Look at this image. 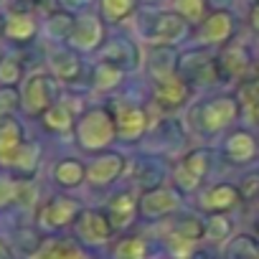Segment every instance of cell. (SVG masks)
Returning a JSON list of instances; mask_svg holds the SVG:
<instances>
[{
	"instance_id": "74e56055",
	"label": "cell",
	"mask_w": 259,
	"mask_h": 259,
	"mask_svg": "<svg viewBox=\"0 0 259 259\" xmlns=\"http://www.w3.org/2000/svg\"><path fill=\"white\" fill-rule=\"evenodd\" d=\"M173 231H178V234H183V236L198 241V239H203V234H206V221H201V219H196V216H186V219H181V221L176 224Z\"/></svg>"
},
{
	"instance_id": "6da1fadb",
	"label": "cell",
	"mask_w": 259,
	"mask_h": 259,
	"mask_svg": "<svg viewBox=\"0 0 259 259\" xmlns=\"http://www.w3.org/2000/svg\"><path fill=\"white\" fill-rule=\"evenodd\" d=\"M76 145L87 153H102L117 140V122L114 114L104 107H92L87 109L74 127Z\"/></svg>"
},
{
	"instance_id": "b9f144b4",
	"label": "cell",
	"mask_w": 259,
	"mask_h": 259,
	"mask_svg": "<svg viewBox=\"0 0 259 259\" xmlns=\"http://www.w3.org/2000/svg\"><path fill=\"white\" fill-rule=\"evenodd\" d=\"M249 26L259 33V0H254V6L249 8Z\"/></svg>"
},
{
	"instance_id": "60d3db41",
	"label": "cell",
	"mask_w": 259,
	"mask_h": 259,
	"mask_svg": "<svg viewBox=\"0 0 259 259\" xmlns=\"http://www.w3.org/2000/svg\"><path fill=\"white\" fill-rule=\"evenodd\" d=\"M59 3H61V8L69 11V13H71V11H81V13H84V11L89 8L92 0H59Z\"/></svg>"
},
{
	"instance_id": "8fae6325",
	"label": "cell",
	"mask_w": 259,
	"mask_h": 259,
	"mask_svg": "<svg viewBox=\"0 0 259 259\" xmlns=\"http://www.w3.org/2000/svg\"><path fill=\"white\" fill-rule=\"evenodd\" d=\"M191 97V87L188 81L181 76V74H170V76H163V79H155V87H153V99L158 107L173 112L178 107H183Z\"/></svg>"
},
{
	"instance_id": "9c48e42d",
	"label": "cell",
	"mask_w": 259,
	"mask_h": 259,
	"mask_svg": "<svg viewBox=\"0 0 259 259\" xmlns=\"http://www.w3.org/2000/svg\"><path fill=\"white\" fill-rule=\"evenodd\" d=\"M102 44H104V18L97 16V13H92V11H84V13L76 18V23H74L69 46H71L74 51L92 54V51H97Z\"/></svg>"
},
{
	"instance_id": "44dd1931",
	"label": "cell",
	"mask_w": 259,
	"mask_h": 259,
	"mask_svg": "<svg viewBox=\"0 0 259 259\" xmlns=\"http://www.w3.org/2000/svg\"><path fill=\"white\" fill-rule=\"evenodd\" d=\"M51 176H54V183L61 186V188H79L87 181V168L76 158H61L54 165V173Z\"/></svg>"
},
{
	"instance_id": "ab89813d",
	"label": "cell",
	"mask_w": 259,
	"mask_h": 259,
	"mask_svg": "<svg viewBox=\"0 0 259 259\" xmlns=\"http://www.w3.org/2000/svg\"><path fill=\"white\" fill-rule=\"evenodd\" d=\"M244 112H246V119H249L254 127H259V97L251 99V102H246V104H244Z\"/></svg>"
},
{
	"instance_id": "f546056e",
	"label": "cell",
	"mask_w": 259,
	"mask_h": 259,
	"mask_svg": "<svg viewBox=\"0 0 259 259\" xmlns=\"http://www.w3.org/2000/svg\"><path fill=\"white\" fill-rule=\"evenodd\" d=\"M74 23H76V18H71L69 11L51 13L49 21H46V33H49V38H54V41H66V38H71Z\"/></svg>"
},
{
	"instance_id": "5b68a950",
	"label": "cell",
	"mask_w": 259,
	"mask_h": 259,
	"mask_svg": "<svg viewBox=\"0 0 259 259\" xmlns=\"http://www.w3.org/2000/svg\"><path fill=\"white\" fill-rule=\"evenodd\" d=\"M54 89H51V79L44 71H33L23 79L21 87V104L26 109V114L31 117H41L51 104H54Z\"/></svg>"
},
{
	"instance_id": "ba28073f",
	"label": "cell",
	"mask_w": 259,
	"mask_h": 259,
	"mask_svg": "<svg viewBox=\"0 0 259 259\" xmlns=\"http://www.w3.org/2000/svg\"><path fill=\"white\" fill-rule=\"evenodd\" d=\"M183 198L176 186H155L140 196V216L143 219H165L181 208Z\"/></svg>"
},
{
	"instance_id": "7a4b0ae2",
	"label": "cell",
	"mask_w": 259,
	"mask_h": 259,
	"mask_svg": "<svg viewBox=\"0 0 259 259\" xmlns=\"http://www.w3.org/2000/svg\"><path fill=\"white\" fill-rule=\"evenodd\" d=\"M208 170H211V153L203 150V148H196V150L186 153L183 160L173 168V183H176L178 191L193 193V191L201 188Z\"/></svg>"
},
{
	"instance_id": "f35d334b",
	"label": "cell",
	"mask_w": 259,
	"mask_h": 259,
	"mask_svg": "<svg viewBox=\"0 0 259 259\" xmlns=\"http://www.w3.org/2000/svg\"><path fill=\"white\" fill-rule=\"evenodd\" d=\"M241 183H244V186L239 188V191H241V198H254V196L259 193V173L246 176Z\"/></svg>"
},
{
	"instance_id": "603a6c76",
	"label": "cell",
	"mask_w": 259,
	"mask_h": 259,
	"mask_svg": "<svg viewBox=\"0 0 259 259\" xmlns=\"http://www.w3.org/2000/svg\"><path fill=\"white\" fill-rule=\"evenodd\" d=\"M148 69L155 79L176 74V51H173V46H150L148 49Z\"/></svg>"
},
{
	"instance_id": "8d00e7d4",
	"label": "cell",
	"mask_w": 259,
	"mask_h": 259,
	"mask_svg": "<svg viewBox=\"0 0 259 259\" xmlns=\"http://www.w3.org/2000/svg\"><path fill=\"white\" fill-rule=\"evenodd\" d=\"M18 188H21V181L11 176H0V211L18 203Z\"/></svg>"
},
{
	"instance_id": "cb8c5ba5",
	"label": "cell",
	"mask_w": 259,
	"mask_h": 259,
	"mask_svg": "<svg viewBox=\"0 0 259 259\" xmlns=\"http://www.w3.org/2000/svg\"><path fill=\"white\" fill-rule=\"evenodd\" d=\"M92 81H94V89L97 92H114L122 81H124V69L112 64V61H99L94 66V74H92Z\"/></svg>"
},
{
	"instance_id": "8992f818",
	"label": "cell",
	"mask_w": 259,
	"mask_h": 259,
	"mask_svg": "<svg viewBox=\"0 0 259 259\" xmlns=\"http://www.w3.org/2000/svg\"><path fill=\"white\" fill-rule=\"evenodd\" d=\"M74 231H76V239L87 246H104L112 234H114V226L109 221V216L104 211H97V208H84L74 224Z\"/></svg>"
},
{
	"instance_id": "4316f807",
	"label": "cell",
	"mask_w": 259,
	"mask_h": 259,
	"mask_svg": "<svg viewBox=\"0 0 259 259\" xmlns=\"http://www.w3.org/2000/svg\"><path fill=\"white\" fill-rule=\"evenodd\" d=\"M99 3V16L109 23H119L127 16H133L138 8V0H97Z\"/></svg>"
},
{
	"instance_id": "e0dca14e",
	"label": "cell",
	"mask_w": 259,
	"mask_h": 259,
	"mask_svg": "<svg viewBox=\"0 0 259 259\" xmlns=\"http://www.w3.org/2000/svg\"><path fill=\"white\" fill-rule=\"evenodd\" d=\"M138 213H140V198H135V193H130V191L117 193L107 203V216H109L114 229H127L135 221Z\"/></svg>"
},
{
	"instance_id": "83f0119b",
	"label": "cell",
	"mask_w": 259,
	"mask_h": 259,
	"mask_svg": "<svg viewBox=\"0 0 259 259\" xmlns=\"http://www.w3.org/2000/svg\"><path fill=\"white\" fill-rule=\"evenodd\" d=\"M231 231H234V224L226 213H211L206 219V234L203 239L211 241V244H224L231 239Z\"/></svg>"
},
{
	"instance_id": "ffe728a7",
	"label": "cell",
	"mask_w": 259,
	"mask_h": 259,
	"mask_svg": "<svg viewBox=\"0 0 259 259\" xmlns=\"http://www.w3.org/2000/svg\"><path fill=\"white\" fill-rule=\"evenodd\" d=\"M41 124L49 130V133H56V135H66L76 127V117L71 112V107L66 102H54L44 114H41Z\"/></svg>"
},
{
	"instance_id": "ac0fdd59",
	"label": "cell",
	"mask_w": 259,
	"mask_h": 259,
	"mask_svg": "<svg viewBox=\"0 0 259 259\" xmlns=\"http://www.w3.org/2000/svg\"><path fill=\"white\" fill-rule=\"evenodd\" d=\"M49 69L59 81H74L81 71V64L71 49L56 46V49H49Z\"/></svg>"
},
{
	"instance_id": "f1b7e54d",
	"label": "cell",
	"mask_w": 259,
	"mask_h": 259,
	"mask_svg": "<svg viewBox=\"0 0 259 259\" xmlns=\"http://www.w3.org/2000/svg\"><path fill=\"white\" fill-rule=\"evenodd\" d=\"M38 160H41V148L36 143H23L11 168L21 176H33L38 170Z\"/></svg>"
},
{
	"instance_id": "3957f363",
	"label": "cell",
	"mask_w": 259,
	"mask_h": 259,
	"mask_svg": "<svg viewBox=\"0 0 259 259\" xmlns=\"http://www.w3.org/2000/svg\"><path fill=\"white\" fill-rule=\"evenodd\" d=\"M239 99L236 97H213L208 99L203 107H201V114H198V122H201V130L206 135H219L224 130L239 117Z\"/></svg>"
},
{
	"instance_id": "2e32d148",
	"label": "cell",
	"mask_w": 259,
	"mask_h": 259,
	"mask_svg": "<svg viewBox=\"0 0 259 259\" xmlns=\"http://www.w3.org/2000/svg\"><path fill=\"white\" fill-rule=\"evenodd\" d=\"M256 138L251 133H246V130H236V133H231L224 143V155L229 163L234 165H246L256 158Z\"/></svg>"
},
{
	"instance_id": "277c9868",
	"label": "cell",
	"mask_w": 259,
	"mask_h": 259,
	"mask_svg": "<svg viewBox=\"0 0 259 259\" xmlns=\"http://www.w3.org/2000/svg\"><path fill=\"white\" fill-rule=\"evenodd\" d=\"M188 33V21L181 18L176 11H155V21L150 31L143 33V41L150 46H176Z\"/></svg>"
},
{
	"instance_id": "484cf974",
	"label": "cell",
	"mask_w": 259,
	"mask_h": 259,
	"mask_svg": "<svg viewBox=\"0 0 259 259\" xmlns=\"http://www.w3.org/2000/svg\"><path fill=\"white\" fill-rule=\"evenodd\" d=\"M221 71L231 79H241L249 71V54L244 46H226L221 54Z\"/></svg>"
},
{
	"instance_id": "4fadbf2b",
	"label": "cell",
	"mask_w": 259,
	"mask_h": 259,
	"mask_svg": "<svg viewBox=\"0 0 259 259\" xmlns=\"http://www.w3.org/2000/svg\"><path fill=\"white\" fill-rule=\"evenodd\" d=\"M124 170V158L119 153H102L87 165V183L94 188H104L117 181Z\"/></svg>"
},
{
	"instance_id": "4dcf8cb0",
	"label": "cell",
	"mask_w": 259,
	"mask_h": 259,
	"mask_svg": "<svg viewBox=\"0 0 259 259\" xmlns=\"http://www.w3.org/2000/svg\"><path fill=\"white\" fill-rule=\"evenodd\" d=\"M114 259H148V241L140 236H124L114 246Z\"/></svg>"
},
{
	"instance_id": "d4e9b609",
	"label": "cell",
	"mask_w": 259,
	"mask_h": 259,
	"mask_svg": "<svg viewBox=\"0 0 259 259\" xmlns=\"http://www.w3.org/2000/svg\"><path fill=\"white\" fill-rule=\"evenodd\" d=\"M38 259H87L71 239H49L38 249Z\"/></svg>"
},
{
	"instance_id": "5bb4252c",
	"label": "cell",
	"mask_w": 259,
	"mask_h": 259,
	"mask_svg": "<svg viewBox=\"0 0 259 259\" xmlns=\"http://www.w3.org/2000/svg\"><path fill=\"white\" fill-rule=\"evenodd\" d=\"M181 76L191 84V81H198V84H213L219 79V64L208 56H203L201 51H188L183 56V64H181Z\"/></svg>"
},
{
	"instance_id": "e575fe53",
	"label": "cell",
	"mask_w": 259,
	"mask_h": 259,
	"mask_svg": "<svg viewBox=\"0 0 259 259\" xmlns=\"http://www.w3.org/2000/svg\"><path fill=\"white\" fill-rule=\"evenodd\" d=\"M193 249H196V241L193 239H188V236H183L178 231H173L168 236V251H170L173 259H188L193 254Z\"/></svg>"
},
{
	"instance_id": "1f68e13d",
	"label": "cell",
	"mask_w": 259,
	"mask_h": 259,
	"mask_svg": "<svg viewBox=\"0 0 259 259\" xmlns=\"http://www.w3.org/2000/svg\"><path fill=\"white\" fill-rule=\"evenodd\" d=\"M173 11L188 23H203L206 18V0H173Z\"/></svg>"
},
{
	"instance_id": "d6986e66",
	"label": "cell",
	"mask_w": 259,
	"mask_h": 259,
	"mask_svg": "<svg viewBox=\"0 0 259 259\" xmlns=\"http://www.w3.org/2000/svg\"><path fill=\"white\" fill-rule=\"evenodd\" d=\"M23 143H26L23 140V130H21L18 122H13V119L0 122V165L11 168Z\"/></svg>"
},
{
	"instance_id": "7c38bea8",
	"label": "cell",
	"mask_w": 259,
	"mask_h": 259,
	"mask_svg": "<svg viewBox=\"0 0 259 259\" xmlns=\"http://www.w3.org/2000/svg\"><path fill=\"white\" fill-rule=\"evenodd\" d=\"M236 31V18L234 13L219 8L213 13H208L201 23V41L203 44H211V46H221V44H229L231 36Z\"/></svg>"
},
{
	"instance_id": "7bdbcfd3",
	"label": "cell",
	"mask_w": 259,
	"mask_h": 259,
	"mask_svg": "<svg viewBox=\"0 0 259 259\" xmlns=\"http://www.w3.org/2000/svg\"><path fill=\"white\" fill-rule=\"evenodd\" d=\"M3 26H6V23H0V33H3Z\"/></svg>"
},
{
	"instance_id": "d590c367",
	"label": "cell",
	"mask_w": 259,
	"mask_h": 259,
	"mask_svg": "<svg viewBox=\"0 0 259 259\" xmlns=\"http://www.w3.org/2000/svg\"><path fill=\"white\" fill-rule=\"evenodd\" d=\"M21 64L16 59H0V87H18L21 84Z\"/></svg>"
},
{
	"instance_id": "d6a6232c",
	"label": "cell",
	"mask_w": 259,
	"mask_h": 259,
	"mask_svg": "<svg viewBox=\"0 0 259 259\" xmlns=\"http://www.w3.org/2000/svg\"><path fill=\"white\" fill-rule=\"evenodd\" d=\"M18 109H23L21 104V92L16 87H0V122L11 119Z\"/></svg>"
},
{
	"instance_id": "836d02e7",
	"label": "cell",
	"mask_w": 259,
	"mask_h": 259,
	"mask_svg": "<svg viewBox=\"0 0 259 259\" xmlns=\"http://www.w3.org/2000/svg\"><path fill=\"white\" fill-rule=\"evenodd\" d=\"M229 259H259V246L249 236H236L229 244Z\"/></svg>"
},
{
	"instance_id": "9a60e30c",
	"label": "cell",
	"mask_w": 259,
	"mask_h": 259,
	"mask_svg": "<svg viewBox=\"0 0 259 259\" xmlns=\"http://www.w3.org/2000/svg\"><path fill=\"white\" fill-rule=\"evenodd\" d=\"M241 201V191L231 183H216L211 188H206L201 193V208L208 211V213H226L231 211L234 206H239Z\"/></svg>"
},
{
	"instance_id": "7402d4cb",
	"label": "cell",
	"mask_w": 259,
	"mask_h": 259,
	"mask_svg": "<svg viewBox=\"0 0 259 259\" xmlns=\"http://www.w3.org/2000/svg\"><path fill=\"white\" fill-rule=\"evenodd\" d=\"M38 33V23L31 13H11L3 26V36L11 41H31Z\"/></svg>"
},
{
	"instance_id": "52a82bcc",
	"label": "cell",
	"mask_w": 259,
	"mask_h": 259,
	"mask_svg": "<svg viewBox=\"0 0 259 259\" xmlns=\"http://www.w3.org/2000/svg\"><path fill=\"white\" fill-rule=\"evenodd\" d=\"M84 208L79 206L76 198H69V196H56L51 198L41 211H38V226L44 231H61L66 226H74L79 213Z\"/></svg>"
},
{
	"instance_id": "30bf717a",
	"label": "cell",
	"mask_w": 259,
	"mask_h": 259,
	"mask_svg": "<svg viewBox=\"0 0 259 259\" xmlns=\"http://www.w3.org/2000/svg\"><path fill=\"white\" fill-rule=\"evenodd\" d=\"M114 122H117V138L127 143H138L148 133V114L143 107L133 102H117Z\"/></svg>"
}]
</instances>
